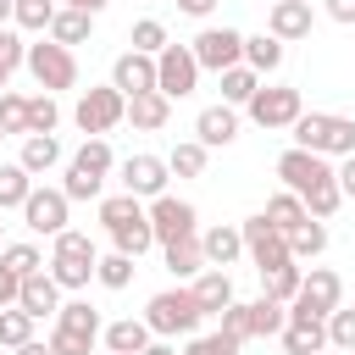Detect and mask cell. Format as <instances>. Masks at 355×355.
I'll list each match as a JSON object with an SVG mask.
<instances>
[{"mask_svg":"<svg viewBox=\"0 0 355 355\" xmlns=\"http://www.w3.org/2000/svg\"><path fill=\"white\" fill-rule=\"evenodd\" d=\"M338 355H355V349H338Z\"/></svg>","mask_w":355,"mask_h":355,"instance_id":"58","label":"cell"},{"mask_svg":"<svg viewBox=\"0 0 355 355\" xmlns=\"http://www.w3.org/2000/svg\"><path fill=\"white\" fill-rule=\"evenodd\" d=\"M55 6H78V11H89V17H100L111 0H55Z\"/></svg>","mask_w":355,"mask_h":355,"instance_id":"55","label":"cell"},{"mask_svg":"<svg viewBox=\"0 0 355 355\" xmlns=\"http://www.w3.org/2000/svg\"><path fill=\"white\" fill-rule=\"evenodd\" d=\"M327 250V227L316 222V216H305L294 233H288V261H316Z\"/></svg>","mask_w":355,"mask_h":355,"instance_id":"35","label":"cell"},{"mask_svg":"<svg viewBox=\"0 0 355 355\" xmlns=\"http://www.w3.org/2000/svg\"><path fill=\"white\" fill-rule=\"evenodd\" d=\"M244 111H250V122H255V128L277 133V128H288V122L305 111V100H300V89H294V83H272V89L261 83V89L244 100Z\"/></svg>","mask_w":355,"mask_h":355,"instance_id":"7","label":"cell"},{"mask_svg":"<svg viewBox=\"0 0 355 355\" xmlns=\"http://www.w3.org/2000/svg\"><path fill=\"white\" fill-rule=\"evenodd\" d=\"M55 122H61V105H55V94H28V133H55Z\"/></svg>","mask_w":355,"mask_h":355,"instance_id":"41","label":"cell"},{"mask_svg":"<svg viewBox=\"0 0 355 355\" xmlns=\"http://www.w3.org/2000/svg\"><path fill=\"white\" fill-rule=\"evenodd\" d=\"M100 338H105V349H111V355H139L155 333L144 327V316H122V322H105V327H100Z\"/></svg>","mask_w":355,"mask_h":355,"instance_id":"25","label":"cell"},{"mask_svg":"<svg viewBox=\"0 0 355 355\" xmlns=\"http://www.w3.org/2000/svg\"><path fill=\"white\" fill-rule=\"evenodd\" d=\"M288 305H300V311H311V316H327L333 305H344V277H338L333 266H311V272L300 277V294H294Z\"/></svg>","mask_w":355,"mask_h":355,"instance_id":"14","label":"cell"},{"mask_svg":"<svg viewBox=\"0 0 355 355\" xmlns=\"http://www.w3.org/2000/svg\"><path fill=\"white\" fill-rule=\"evenodd\" d=\"M22 55H28V44H22L11 28H0V89H6V83H11V72L22 67Z\"/></svg>","mask_w":355,"mask_h":355,"instance_id":"47","label":"cell"},{"mask_svg":"<svg viewBox=\"0 0 355 355\" xmlns=\"http://www.w3.org/2000/svg\"><path fill=\"white\" fill-rule=\"evenodd\" d=\"M277 178H283V189L288 194H311V189H322V183H333L338 172H333V161L327 155H316V150H300V144H288L283 155H277Z\"/></svg>","mask_w":355,"mask_h":355,"instance_id":"8","label":"cell"},{"mask_svg":"<svg viewBox=\"0 0 355 355\" xmlns=\"http://www.w3.org/2000/svg\"><path fill=\"white\" fill-rule=\"evenodd\" d=\"M128 44H133L139 55H161L172 39H166V22H161V17H139V22H133V33H128Z\"/></svg>","mask_w":355,"mask_h":355,"instance_id":"39","label":"cell"},{"mask_svg":"<svg viewBox=\"0 0 355 355\" xmlns=\"http://www.w3.org/2000/svg\"><path fill=\"white\" fill-rule=\"evenodd\" d=\"M216 78H222V105H244V100L261 89V72H250L244 61L227 67V72H216Z\"/></svg>","mask_w":355,"mask_h":355,"instance_id":"37","label":"cell"},{"mask_svg":"<svg viewBox=\"0 0 355 355\" xmlns=\"http://www.w3.org/2000/svg\"><path fill=\"white\" fill-rule=\"evenodd\" d=\"M55 327H72V333H83V338H100V311L89 305V300H61V311H55Z\"/></svg>","mask_w":355,"mask_h":355,"instance_id":"36","label":"cell"},{"mask_svg":"<svg viewBox=\"0 0 355 355\" xmlns=\"http://www.w3.org/2000/svg\"><path fill=\"white\" fill-rule=\"evenodd\" d=\"M288 139H294L300 150L327 155V161L355 155V122H349V116H338V111H300V116L288 122Z\"/></svg>","mask_w":355,"mask_h":355,"instance_id":"1","label":"cell"},{"mask_svg":"<svg viewBox=\"0 0 355 355\" xmlns=\"http://www.w3.org/2000/svg\"><path fill=\"white\" fill-rule=\"evenodd\" d=\"M327 349H355V311L344 305L327 311Z\"/></svg>","mask_w":355,"mask_h":355,"instance_id":"45","label":"cell"},{"mask_svg":"<svg viewBox=\"0 0 355 355\" xmlns=\"http://www.w3.org/2000/svg\"><path fill=\"white\" fill-rule=\"evenodd\" d=\"M283 322H288V305L283 300H272V294L250 300V338H277Z\"/></svg>","mask_w":355,"mask_h":355,"instance_id":"29","label":"cell"},{"mask_svg":"<svg viewBox=\"0 0 355 355\" xmlns=\"http://www.w3.org/2000/svg\"><path fill=\"white\" fill-rule=\"evenodd\" d=\"M189 50H194L200 72H227V67H239V61H244V33H239V28H227V22H222V28H200Z\"/></svg>","mask_w":355,"mask_h":355,"instance_id":"11","label":"cell"},{"mask_svg":"<svg viewBox=\"0 0 355 355\" xmlns=\"http://www.w3.org/2000/svg\"><path fill=\"white\" fill-rule=\"evenodd\" d=\"M28 338H33V316H28L22 305H6V311H0V344L17 349V344H28Z\"/></svg>","mask_w":355,"mask_h":355,"instance_id":"42","label":"cell"},{"mask_svg":"<svg viewBox=\"0 0 355 355\" xmlns=\"http://www.w3.org/2000/svg\"><path fill=\"white\" fill-rule=\"evenodd\" d=\"M17 305H22L33 322H44V316H55V311H61V283H55V277L39 266V272H28V277H22V288H17Z\"/></svg>","mask_w":355,"mask_h":355,"instance_id":"18","label":"cell"},{"mask_svg":"<svg viewBox=\"0 0 355 355\" xmlns=\"http://www.w3.org/2000/svg\"><path fill=\"white\" fill-rule=\"evenodd\" d=\"M283 55H288V44L283 39H272V33H244V67L250 72H277L283 67Z\"/></svg>","mask_w":355,"mask_h":355,"instance_id":"26","label":"cell"},{"mask_svg":"<svg viewBox=\"0 0 355 355\" xmlns=\"http://www.w3.org/2000/svg\"><path fill=\"white\" fill-rule=\"evenodd\" d=\"M50 17H55V0H17L11 6V28L17 33H44Z\"/></svg>","mask_w":355,"mask_h":355,"instance_id":"38","label":"cell"},{"mask_svg":"<svg viewBox=\"0 0 355 355\" xmlns=\"http://www.w3.org/2000/svg\"><path fill=\"white\" fill-rule=\"evenodd\" d=\"M11 355H50V344H44V338H28V344H17Z\"/></svg>","mask_w":355,"mask_h":355,"instance_id":"56","label":"cell"},{"mask_svg":"<svg viewBox=\"0 0 355 355\" xmlns=\"http://www.w3.org/2000/svg\"><path fill=\"white\" fill-rule=\"evenodd\" d=\"M44 39H55V44H89L94 39V17L89 11H78V6H55V17H50V28H44Z\"/></svg>","mask_w":355,"mask_h":355,"instance_id":"24","label":"cell"},{"mask_svg":"<svg viewBox=\"0 0 355 355\" xmlns=\"http://www.w3.org/2000/svg\"><path fill=\"white\" fill-rule=\"evenodd\" d=\"M200 322H205V311H200L194 288H183V283L150 294V305H144V327H150L155 338H189Z\"/></svg>","mask_w":355,"mask_h":355,"instance_id":"4","label":"cell"},{"mask_svg":"<svg viewBox=\"0 0 355 355\" xmlns=\"http://www.w3.org/2000/svg\"><path fill=\"white\" fill-rule=\"evenodd\" d=\"M277 338H283V355H316V349H327V316L288 305V322H283Z\"/></svg>","mask_w":355,"mask_h":355,"instance_id":"16","label":"cell"},{"mask_svg":"<svg viewBox=\"0 0 355 355\" xmlns=\"http://www.w3.org/2000/svg\"><path fill=\"white\" fill-rule=\"evenodd\" d=\"M22 67L33 72V83H39L44 94H61V89H78V55H72L67 44H55V39H44V33H39V44H28V55H22Z\"/></svg>","mask_w":355,"mask_h":355,"instance_id":"5","label":"cell"},{"mask_svg":"<svg viewBox=\"0 0 355 355\" xmlns=\"http://www.w3.org/2000/svg\"><path fill=\"white\" fill-rule=\"evenodd\" d=\"M0 266H11L17 277H28V272H39V266H44V255H39V244H28V239H22V244H0Z\"/></svg>","mask_w":355,"mask_h":355,"instance_id":"43","label":"cell"},{"mask_svg":"<svg viewBox=\"0 0 355 355\" xmlns=\"http://www.w3.org/2000/svg\"><path fill=\"white\" fill-rule=\"evenodd\" d=\"M28 189H33V172L22 161H0V211H22Z\"/></svg>","mask_w":355,"mask_h":355,"instance_id":"33","label":"cell"},{"mask_svg":"<svg viewBox=\"0 0 355 355\" xmlns=\"http://www.w3.org/2000/svg\"><path fill=\"white\" fill-rule=\"evenodd\" d=\"M200 255H205V266H233V261L244 255V233H239V222L200 227Z\"/></svg>","mask_w":355,"mask_h":355,"instance_id":"21","label":"cell"},{"mask_svg":"<svg viewBox=\"0 0 355 355\" xmlns=\"http://www.w3.org/2000/svg\"><path fill=\"white\" fill-rule=\"evenodd\" d=\"M122 116H128V94H122V89H111V83L83 89V94H78V105H72V122H78L89 139H105Z\"/></svg>","mask_w":355,"mask_h":355,"instance_id":"6","label":"cell"},{"mask_svg":"<svg viewBox=\"0 0 355 355\" xmlns=\"http://www.w3.org/2000/svg\"><path fill=\"white\" fill-rule=\"evenodd\" d=\"M11 6H17V0H0V28H11Z\"/></svg>","mask_w":355,"mask_h":355,"instance_id":"57","label":"cell"},{"mask_svg":"<svg viewBox=\"0 0 355 355\" xmlns=\"http://www.w3.org/2000/svg\"><path fill=\"white\" fill-rule=\"evenodd\" d=\"M0 244H6V239H0Z\"/></svg>","mask_w":355,"mask_h":355,"instance_id":"61","label":"cell"},{"mask_svg":"<svg viewBox=\"0 0 355 355\" xmlns=\"http://www.w3.org/2000/svg\"><path fill=\"white\" fill-rule=\"evenodd\" d=\"M189 288H194V300H200V311H205V316H216L222 305H233V300H239V294H233L227 266H205L200 277H189Z\"/></svg>","mask_w":355,"mask_h":355,"instance_id":"23","label":"cell"},{"mask_svg":"<svg viewBox=\"0 0 355 355\" xmlns=\"http://www.w3.org/2000/svg\"><path fill=\"white\" fill-rule=\"evenodd\" d=\"M144 211H150L155 244H178V239H194V233H200V211H194L189 200H178V194H155Z\"/></svg>","mask_w":355,"mask_h":355,"instance_id":"10","label":"cell"},{"mask_svg":"<svg viewBox=\"0 0 355 355\" xmlns=\"http://www.w3.org/2000/svg\"><path fill=\"white\" fill-rule=\"evenodd\" d=\"M239 233H244V255H250V266H255V272H272V266H283V261H288V233H277L261 211H255V216H244V222H239Z\"/></svg>","mask_w":355,"mask_h":355,"instance_id":"12","label":"cell"},{"mask_svg":"<svg viewBox=\"0 0 355 355\" xmlns=\"http://www.w3.org/2000/svg\"><path fill=\"white\" fill-rule=\"evenodd\" d=\"M67 211H72V200L61 194V189H28V200H22V227L28 233H44V239H55L61 227H67Z\"/></svg>","mask_w":355,"mask_h":355,"instance_id":"13","label":"cell"},{"mask_svg":"<svg viewBox=\"0 0 355 355\" xmlns=\"http://www.w3.org/2000/svg\"><path fill=\"white\" fill-rule=\"evenodd\" d=\"M155 89H161L166 100H189V94L200 89V61H194L189 44H166V50L155 55Z\"/></svg>","mask_w":355,"mask_h":355,"instance_id":"9","label":"cell"},{"mask_svg":"<svg viewBox=\"0 0 355 355\" xmlns=\"http://www.w3.org/2000/svg\"><path fill=\"white\" fill-rule=\"evenodd\" d=\"M111 250H122V255H144V250H155V233H150V211L144 216H133V222H122V227H111Z\"/></svg>","mask_w":355,"mask_h":355,"instance_id":"31","label":"cell"},{"mask_svg":"<svg viewBox=\"0 0 355 355\" xmlns=\"http://www.w3.org/2000/svg\"><path fill=\"white\" fill-rule=\"evenodd\" d=\"M205 161H211V150H205L200 139H178V144L166 150V172H178V178H200Z\"/></svg>","mask_w":355,"mask_h":355,"instance_id":"34","label":"cell"},{"mask_svg":"<svg viewBox=\"0 0 355 355\" xmlns=\"http://www.w3.org/2000/svg\"><path fill=\"white\" fill-rule=\"evenodd\" d=\"M300 277H305V266H300V261H283V266H272V272H261V283H266V294H272V300H283V305H288V300L300 294Z\"/></svg>","mask_w":355,"mask_h":355,"instance_id":"40","label":"cell"},{"mask_svg":"<svg viewBox=\"0 0 355 355\" xmlns=\"http://www.w3.org/2000/svg\"><path fill=\"white\" fill-rule=\"evenodd\" d=\"M33 178L39 172H50V166H61V144H55V133H22V155H17Z\"/></svg>","mask_w":355,"mask_h":355,"instance_id":"28","label":"cell"},{"mask_svg":"<svg viewBox=\"0 0 355 355\" xmlns=\"http://www.w3.org/2000/svg\"><path fill=\"white\" fill-rule=\"evenodd\" d=\"M111 89H122V94H144V89H155V55L122 50V55L111 61Z\"/></svg>","mask_w":355,"mask_h":355,"instance_id":"19","label":"cell"},{"mask_svg":"<svg viewBox=\"0 0 355 355\" xmlns=\"http://www.w3.org/2000/svg\"><path fill=\"white\" fill-rule=\"evenodd\" d=\"M116 172H122V189H128V194H139V200L166 194V178H172V172H166V155H144V150H139V155H128Z\"/></svg>","mask_w":355,"mask_h":355,"instance_id":"15","label":"cell"},{"mask_svg":"<svg viewBox=\"0 0 355 355\" xmlns=\"http://www.w3.org/2000/svg\"><path fill=\"white\" fill-rule=\"evenodd\" d=\"M0 133H28V94L0 89Z\"/></svg>","mask_w":355,"mask_h":355,"instance_id":"44","label":"cell"},{"mask_svg":"<svg viewBox=\"0 0 355 355\" xmlns=\"http://www.w3.org/2000/svg\"><path fill=\"white\" fill-rule=\"evenodd\" d=\"M194 139H200L205 150L233 144V139H239V105H205V111L194 116Z\"/></svg>","mask_w":355,"mask_h":355,"instance_id":"20","label":"cell"},{"mask_svg":"<svg viewBox=\"0 0 355 355\" xmlns=\"http://www.w3.org/2000/svg\"><path fill=\"white\" fill-rule=\"evenodd\" d=\"M0 144H6V133H0Z\"/></svg>","mask_w":355,"mask_h":355,"instance_id":"60","label":"cell"},{"mask_svg":"<svg viewBox=\"0 0 355 355\" xmlns=\"http://www.w3.org/2000/svg\"><path fill=\"white\" fill-rule=\"evenodd\" d=\"M139 355H178V344H172V338H150Z\"/></svg>","mask_w":355,"mask_h":355,"instance_id":"54","label":"cell"},{"mask_svg":"<svg viewBox=\"0 0 355 355\" xmlns=\"http://www.w3.org/2000/svg\"><path fill=\"white\" fill-rule=\"evenodd\" d=\"M122 122H133L139 133H161L166 122H172V100L161 94V89H144V94H128V116Z\"/></svg>","mask_w":355,"mask_h":355,"instance_id":"22","label":"cell"},{"mask_svg":"<svg viewBox=\"0 0 355 355\" xmlns=\"http://www.w3.org/2000/svg\"><path fill=\"white\" fill-rule=\"evenodd\" d=\"M133 272H139V261H133V255H122V250H111V255H100V261H94V283H100V288H111V294H122V288L133 283Z\"/></svg>","mask_w":355,"mask_h":355,"instance_id":"32","label":"cell"},{"mask_svg":"<svg viewBox=\"0 0 355 355\" xmlns=\"http://www.w3.org/2000/svg\"><path fill=\"white\" fill-rule=\"evenodd\" d=\"M322 6H327V17H333V22L355 28V0H322Z\"/></svg>","mask_w":355,"mask_h":355,"instance_id":"52","label":"cell"},{"mask_svg":"<svg viewBox=\"0 0 355 355\" xmlns=\"http://www.w3.org/2000/svg\"><path fill=\"white\" fill-rule=\"evenodd\" d=\"M111 172H116V155H111V144H105V139H83V144L67 155L61 194H67V200H100Z\"/></svg>","mask_w":355,"mask_h":355,"instance_id":"2","label":"cell"},{"mask_svg":"<svg viewBox=\"0 0 355 355\" xmlns=\"http://www.w3.org/2000/svg\"><path fill=\"white\" fill-rule=\"evenodd\" d=\"M338 189H344V200H355V155H338Z\"/></svg>","mask_w":355,"mask_h":355,"instance_id":"51","label":"cell"},{"mask_svg":"<svg viewBox=\"0 0 355 355\" xmlns=\"http://www.w3.org/2000/svg\"><path fill=\"white\" fill-rule=\"evenodd\" d=\"M216 316H222V333H227V338H239V344L250 338V300H233V305H222Z\"/></svg>","mask_w":355,"mask_h":355,"instance_id":"48","label":"cell"},{"mask_svg":"<svg viewBox=\"0 0 355 355\" xmlns=\"http://www.w3.org/2000/svg\"><path fill=\"white\" fill-rule=\"evenodd\" d=\"M178 11H183V17H211L216 0H178Z\"/></svg>","mask_w":355,"mask_h":355,"instance_id":"53","label":"cell"},{"mask_svg":"<svg viewBox=\"0 0 355 355\" xmlns=\"http://www.w3.org/2000/svg\"><path fill=\"white\" fill-rule=\"evenodd\" d=\"M50 355H89L94 349V338H83V333H72V327H50Z\"/></svg>","mask_w":355,"mask_h":355,"instance_id":"49","label":"cell"},{"mask_svg":"<svg viewBox=\"0 0 355 355\" xmlns=\"http://www.w3.org/2000/svg\"><path fill=\"white\" fill-rule=\"evenodd\" d=\"M161 261H166V272H172L178 283L200 277V272H205V255H200V233H194V239H178V244H161Z\"/></svg>","mask_w":355,"mask_h":355,"instance_id":"27","label":"cell"},{"mask_svg":"<svg viewBox=\"0 0 355 355\" xmlns=\"http://www.w3.org/2000/svg\"><path fill=\"white\" fill-rule=\"evenodd\" d=\"M183 355H239V338H227L222 327H216V333H200V338L189 333V344H183Z\"/></svg>","mask_w":355,"mask_h":355,"instance_id":"46","label":"cell"},{"mask_svg":"<svg viewBox=\"0 0 355 355\" xmlns=\"http://www.w3.org/2000/svg\"><path fill=\"white\" fill-rule=\"evenodd\" d=\"M94 261H100L94 239H89V233H78V227H61V233L50 239V261H44V272H50L61 288H89Z\"/></svg>","mask_w":355,"mask_h":355,"instance_id":"3","label":"cell"},{"mask_svg":"<svg viewBox=\"0 0 355 355\" xmlns=\"http://www.w3.org/2000/svg\"><path fill=\"white\" fill-rule=\"evenodd\" d=\"M316 355H327V349H316Z\"/></svg>","mask_w":355,"mask_h":355,"instance_id":"59","label":"cell"},{"mask_svg":"<svg viewBox=\"0 0 355 355\" xmlns=\"http://www.w3.org/2000/svg\"><path fill=\"white\" fill-rule=\"evenodd\" d=\"M17 288H22V277H17L11 266H0V311H6V305H17Z\"/></svg>","mask_w":355,"mask_h":355,"instance_id":"50","label":"cell"},{"mask_svg":"<svg viewBox=\"0 0 355 355\" xmlns=\"http://www.w3.org/2000/svg\"><path fill=\"white\" fill-rule=\"evenodd\" d=\"M311 28H316L311 0H272V11H266V33L272 39L294 44V39H311Z\"/></svg>","mask_w":355,"mask_h":355,"instance_id":"17","label":"cell"},{"mask_svg":"<svg viewBox=\"0 0 355 355\" xmlns=\"http://www.w3.org/2000/svg\"><path fill=\"white\" fill-rule=\"evenodd\" d=\"M261 216H266V222H272L277 233H294V227H300V222H305L311 211H305V200H300V194H288V189H277V194L266 200V211H261Z\"/></svg>","mask_w":355,"mask_h":355,"instance_id":"30","label":"cell"}]
</instances>
